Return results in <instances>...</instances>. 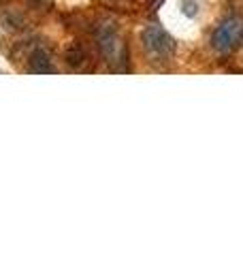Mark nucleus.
<instances>
[{"instance_id":"nucleus-1","label":"nucleus","mask_w":243,"mask_h":256,"mask_svg":"<svg viewBox=\"0 0 243 256\" xmlns=\"http://www.w3.org/2000/svg\"><path fill=\"white\" fill-rule=\"evenodd\" d=\"M141 38H143L145 52L156 60L171 58L173 52H175V41L168 36V32H164L160 26H145Z\"/></svg>"},{"instance_id":"nucleus-2","label":"nucleus","mask_w":243,"mask_h":256,"mask_svg":"<svg viewBox=\"0 0 243 256\" xmlns=\"http://www.w3.org/2000/svg\"><path fill=\"white\" fill-rule=\"evenodd\" d=\"M241 34H243V22H241L239 18H228V20H224L220 26L214 30V34H212V45H214V50L220 52V54L230 52L232 47L239 43Z\"/></svg>"},{"instance_id":"nucleus-3","label":"nucleus","mask_w":243,"mask_h":256,"mask_svg":"<svg viewBox=\"0 0 243 256\" xmlns=\"http://www.w3.org/2000/svg\"><path fill=\"white\" fill-rule=\"evenodd\" d=\"M98 45H100V52L111 60H116L118 54H120L118 50H122V45H120V41H118V36H116V32L113 30L100 32L98 34Z\"/></svg>"},{"instance_id":"nucleus-4","label":"nucleus","mask_w":243,"mask_h":256,"mask_svg":"<svg viewBox=\"0 0 243 256\" xmlns=\"http://www.w3.org/2000/svg\"><path fill=\"white\" fill-rule=\"evenodd\" d=\"M30 70L32 73H54V66L50 62V56H47L43 50H38L32 54V60H30Z\"/></svg>"}]
</instances>
